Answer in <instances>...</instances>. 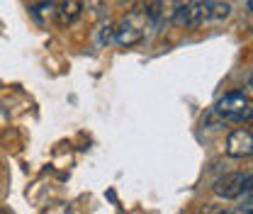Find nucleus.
Wrapping results in <instances>:
<instances>
[{
	"instance_id": "obj_5",
	"label": "nucleus",
	"mask_w": 253,
	"mask_h": 214,
	"mask_svg": "<svg viewBox=\"0 0 253 214\" xmlns=\"http://www.w3.org/2000/svg\"><path fill=\"white\" fill-rule=\"evenodd\" d=\"M210 7H212V0L190 2L188 15H185V25H188V27H200V25L210 22Z\"/></svg>"
},
{
	"instance_id": "obj_2",
	"label": "nucleus",
	"mask_w": 253,
	"mask_h": 214,
	"mask_svg": "<svg viewBox=\"0 0 253 214\" xmlns=\"http://www.w3.org/2000/svg\"><path fill=\"white\" fill-rule=\"evenodd\" d=\"M144 20L146 15L144 12H129L125 20L117 25L115 30V39L120 46H134L144 39Z\"/></svg>"
},
{
	"instance_id": "obj_3",
	"label": "nucleus",
	"mask_w": 253,
	"mask_h": 214,
	"mask_svg": "<svg viewBox=\"0 0 253 214\" xmlns=\"http://www.w3.org/2000/svg\"><path fill=\"white\" fill-rule=\"evenodd\" d=\"M226 156H231V158H249V156H253L251 129H234L226 136Z\"/></svg>"
},
{
	"instance_id": "obj_9",
	"label": "nucleus",
	"mask_w": 253,
	"mask_h": 214,
	"mask_svg": "<svg viewBox=\"0 0 253 214\" xmlns=\"http://www.w3.org/2000/svg\"><path fill=\"white\" fill-rule=\"evenodd\" d=\"M141 12L146 15V20H158L163 15V0H144Z\"/></svg>"
},
{
	"instance_id": "obj_8",
	"label": "nucleus",
	"mask_w": 253,
	"mask_h": 214,
	"mask_svg": "<svg viewBox=\"0 0 253 214\" xmlns=\"http://www.w3.org/2000/svg\"><path fill=\"white\" fill-rule=\"evenodd\" d=\"M231 15V2L229 0H212V7H210V20L212 22H221Z\"/></svg>"
},
{
	"instance_id": "obj_1",
	"label": "nucleus",
	"mask_w": 253,
	"mask_h": 214,
	"mask_svg": "<svg viewBox=\"0 0 253 214\" xmlns=\"http://www.w3.org/2000/svg\"><path fill=\"white\" fill-rule=\"evenodd\" d=\"M214 110H217V115L221 120H229V122H246V120H251V100L246 97L244 90L226 92L224 97H219Z\"/></svg>"
},
{
	"instance_id": "obj_6",
	"label": "nucleus",
	"mask_w": 253,
	"mask_h": 214,
	"mask_svg": "<svg viewBox=\"0 0 253 214\" xmlns=\"http://www.w3.org/2000/svg\"><path fill=\"white\" fill-rule=\"evenodd\" d=\"M83 15V0H61L56 5V17L61 25H73Z\"/></svg>"
},
{
	"instance_id": "obj_7",
	"label": "nucleus",
	"mask_w": 253,
	"mask_h": 214,
	"mask_svg": "<svg viewBox=\"0 0 253 214\" xmlns=\"http://www.w3.org/2000/svg\"><path fill=\"white\" fill-rule=\"evenodd\" d=\"M32 17L39 22V25H49L54 17H56V5L51 0H42L32 7Z\"/></svg>"
},
{
	"instance_id": "obj_4",
	"label": "nucleus",
	"mask_w": 253,
	"mask_h": 214,
	"mask_svg": "<svg viewBox=\"0 0 253 214\" xmlns=\"http://www.w3.org/2000/svg\"><path fill=\"white\" fill-rule=\"evenodd\" d=\"M244 180H246L244 173H226V175H221V178L214 180L212 192L217 197H221V200H236L244 192Z\"/></svg>"
},
{
	"instance_id": "obj_10",
	"label": "nucleus",
	"mask_w": 253,
	"mask_h": 214,
	"mask_svg": "<svg viewBox=\"0 0 253 214\" xmlns=\"http://www.w3.org/2000/svg\"><path fill=\"white\" fill-rule=\"evenodd\" d=\"M244 5H246V10H249V12H253V0H244Z\"/></svg>"
}]
</instances>
